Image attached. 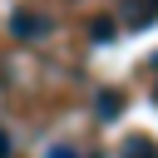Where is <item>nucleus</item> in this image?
<instances>
[{
  "mask_svg": "<svg viewBox=\"0 0 158 158\" xmlns=\"http://www.w3.org/2000/svg\"><path fill=\"white\" fill-rule=\"evenodd\" d=\"M118 109H123V99H114V94H104V99H99V114H104V118H114Z\"/></svg>",
  "mask_w": 158,
  "mask_h": 158,
  "instance_id": "obj_4",
  "label": "nucleus"
},
{
  "mask_svg": "<svg viewBox=\"0 0 158 158\" xmlns=\"http://www.w3.org/2000/svg\"><path fill=\"white\" fill-rule=\"evenodd\" d=\"M10 35H15V40H44V35H49V20H44L40 10L20 5V10L10 15Z\"/></svg>",
  "mask_w": 158,
  "mask_h": 158,
  "instance_id": "obj_1",
  "label": "nucleus"
},
{
  "mask_svg": "<svg viewBox=\"0 0 158 158\" xmlns=\"http://www.w3.org/2000/svg\"><path fill=\"white\" fill-rule=\"evenodd\" d=\"M118 158H158V143H153V138H143V133H138V138H128V143H123V148H118Z\"/></svg>",
  "mask_w": 158,
  "mask_h": 158,
  "instance_id": "obj_3",
  "label": "nucleus"
},
{
  "mask_svg": "<svg viewBox=\"0 0 158 158\" xmlns=\"http://www.w3.org/2000/svg\"><path fill=\"white\" fill-rule=\"evenodd\" d=\"M114 35V20H94V40H109Z\"/></svg>",
  "mask_w": 158,
  "mask_h": 158,
  "instance_id": "obj_6",
  "label": "nucleus"
},
{
  "mask_svg": "<svg viewBox=\"0 0 158 158\" xmlns=\"http://www.w3.org/2000/svg\"><path fill=\"white\" fill-rule=\"evenodd\" d=\"M0 158H15V138H10L5 123H0Z\"/></svg>",
  "mask_w": 158,
  "mask_h": 158,
  "instance_id": "obj_5",
  "label": "nucleus"
},
{
  "mask_svg": "<svg viewBox=\"0 0 158 158\" xmlns=\"http://www.w3.org/2000/svg\"><path fill=\"white\" fill-rule=\"evenodd\" d=\"M158 20V0H133V10H128V30H143V25H153Z\"/></svg>",
  "mask_w": 158,
  "mask_h": 158,
  "instance_id": "obj_2",
  "label": "nucleus"
},
{
  "mask_svg": "<svg viewBox=\"0 0 158 158\" xmlns=\"http://www.w3.org/2000/svg\"><path fill=\"white\" fill-rule=\"evenodd\" d=\"M49 158H79L74 148H49Z\"/></svg>",
  "mask_w": 158,
  "mask_h": 158,
  "instance_id": "obj_7",
  "label": "nucleus"
}]
</instances>
